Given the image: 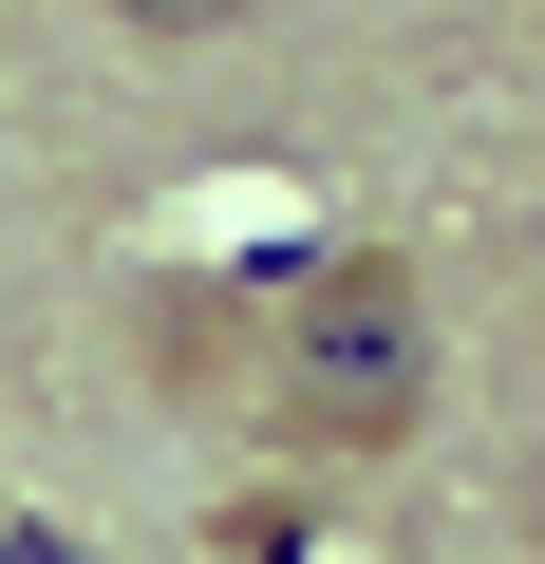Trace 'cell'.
Masks as SVG:
<instances>
[{"instance_id":"1","label":"cell","mask_w":545,"mask_h":564,"mask_svg":"<svg viewBox=\"0 0 545 564\" xmlns=\"http://www.w3.org/2000/svg\"><path fill=\"white\" fill-rule=\"evenodd\" d=\"M414 395H433L414 263H377V245L302 263V302H283V433H302V452H395Z\"/></svg>"},{"instance_id":"2","label":"cell","mask_w":545,"mask_h":564,"mask_svg":"<svg viewBox=\"0 0 545 564\" xmlns=\"http://www.w3.org/2000/svg\"><path fill=\"white\" fill-rule=\"evenodd\" d=\"M113 20H151V39H207V20H244V0H113Z\"/></svg>"},{"instance_id":"3","label":"cell","mask_w":545,"mask_h":564,"mask_svg":"<svg viewBox=\"0 0 545 564\" xmlns=\"http://www.w3.org/2000/svg\"><path fill=\"white\" fill-rule=\"evenodd\" d=\"M0 564H76V545H57V527H20V508H0Z\"/></svg>"}]
</instances>
